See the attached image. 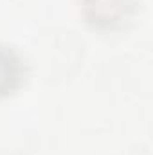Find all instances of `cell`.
Listing matches in <instances>:
<instances>
[{
    "mask_svg": "<svg viewBox=\"0 0 153 155\" xmlns=\"http://www.w3.org/2000/svg\"><path fill=\"white\" fill-rule=\"evenodd\" d=\"M20 76H22V67L18 58L11 51L0 47V96L11 92L20 81Z\"/></svg>",
    "mask_w": 153,
    "mask_h": 155,
    "instance_id": "1",
    "label": "cell"
}]
</instances>
